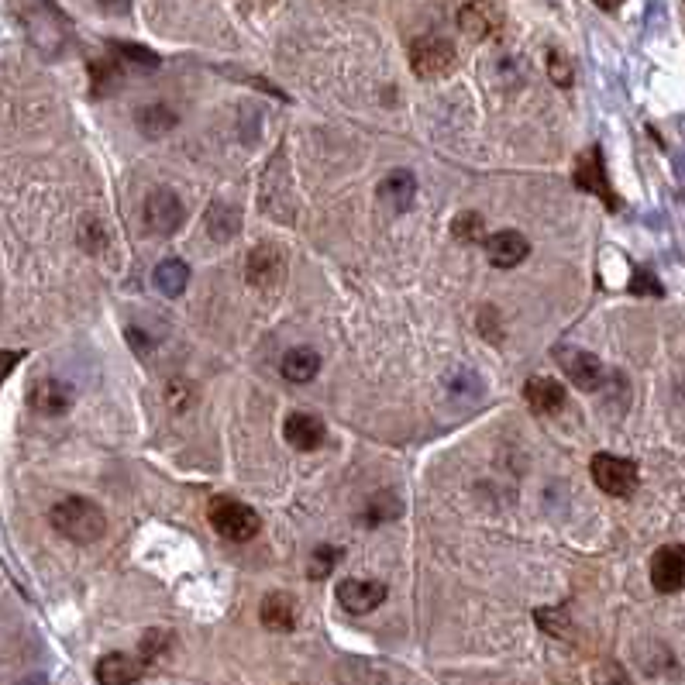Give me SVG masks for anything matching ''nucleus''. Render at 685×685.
Returning <instances> with one entry per match:
<instances>
[{
	"label": "nucleus",
	"mask_w": 685,
	"mask_h": 685,
	"mask_svg": "<svg viewBox=\"0 0 685 685\" xmlns=\"http://www.w3.org/2000/svg\"><path fill=\"white\" fill-rule=\"evenodd\" d=\"M283 438L297 451H314L324 441V424L314 414H290L283 424Z\"/></svg>",
	"instance_id": "nucleus-17"
},
{
	"label": "nucleus",
	"mask_w": 685,
	"mask_h": 685,
	"mask_svg": "<svg viewBox=\"0 0 685 685\" xmlns=\"http://www.w3.org/2000/svg\"><path fill=\"white\" fill-rule=\"evenodd\" d=\"M138 128H142L145 138H159V135H166V131L176 128V114L162 104L142 107V111H138Z\"/></svg>",
	"instance_id": "nucleus-22"
},
{
	"label": "nucleus",
	"mask_w": 685,
	"mask_h": 685,
	"mask_svg": "<svg viewBox=\"0 0 685 685\" xmlns=\"http://www.w3.org/2000/svg\"><path fill=\"white\" fill-rule=\"evenodd\" d=\"M651 586L658 593H682L685 589V544H665L651 555Z\"/></svg>",
	"instance_id": "nucleus-8"
},
{
	"label": "nucleus",
	"mask_w": 685,
	"mask_h": 685,
	"mask_svg": "<svg viewBox=\"0 0 685 685\" xmlns=\"http://www.w3.org/2000/svg\"><path fill=\"white\" fill-rule=\"evenodd\" d=\"M28 403H31V410L42 417H62V414H69V407H73V386L62 383V379L45 376L31 386Z\"/></svg>",
	"instance_id": "nucleus-10"
},
{
	"label": "nucleus",
	"mask_w": 685,
	"mask_h": 685,
	"mask_svg": "<svg viewBox=\"0 0 685 685\" xmlns=\"http://www.w3.org/2000/svg\"><path fill=\"white\" fill-rule=\"evenodd\" d=\"M630 293H641V297H661V286L655 283V276L644 269L634 272V283H630Z\"/></svg>",
	"instance_id": "nucleus-32"
},
{
	"label": "nucleus",
	"mask_w": 685,
	"mask_h": 685,
	"mask_svg": "<svg viewBox=\"0 0 685 685\" xmlns=\"http://www.w3.org/2000/svg\"><path fill=\"white\" fill-rule=\"evenodd\" d=\"M18 685H49V682H45V675H28V679H21Z\"/></svg>",
	"instance_id": "nucleus-36"
},
{
	"label": "nucleus",
	"mask_w": 685,
	"mask_h": 685,
	"mask_svg": "<svg viewBox=\"0 0 685 685\" xmlns=\"http://www.w3.org/2000/svg\"><path fill=\"white\" fill-rule=\"evenodd\" d=\"M524 396H527V407H531L534 414H562L565 400H568L565 386L558 383V379H548V376L527 379Z\"/></svg>",
	"instance_id": "nucleus-14"
},
{
	"label": "nucleus",
	"mask_w": 685,
	"mask_h": 685,
	"mask_svg": "<svg viewBox=\"0 0 685 685\" xmlns=\"http://www.w3.org/2000/svg\"><path fill=\"white\" fill-rule=\"evenodd\" d=\"M451 235L458 241L476 245V241H486V224H482L479 214H458L455 221H451Z\"/></svg>",
	"instance_id": "nucleus-24"
},
{
	"label": "nucleus",
	"mask_w": 685,
	"mask_h": 685,
	"mask_svg": "<svg viewBox=\"0 0 685 685\" xmlns=\"http://www.w3.org/2000/svg\"><path fill=\"white\" fill-rule=\"evenodd\" d=\"M596 4L603 7V11H617V4H620V0H596Z\"/></svg>",
	"instance_id": "nucleus-37"
},
{
	"label": "nucleus",
	"mask_w": 685,
	"mask_h": 685,
	"mask_svg": "<svg viewBox=\"0 0 685 685\" xmlns=\"http://www.w3.org/2000/svg\"><path fill=\"white\" fill-rule=\"evenodd\" d=\"M386 599V586L372 579H345L338 582V603L345 606L348 613L362 617V613H372L379 603Z\"/></svg>",
	"instance_id": "nucleus-12"
},
{
	"label": "nucleus",
	"mask_w": 685,
	"mask_h": 685,
	"mask_svg": "<svg viewBox=\"0 0 685 685\" xmlns=\"http://www.w3.org/2000/svg\"><path fill=\"white\" fill-rule=\"evenodd\" d=\"M575 186H579V190H586V193H593V197H599L610 210L620 207L617 193H613L610 179H606L603 152H599L596 145H593V149H586V152L579 155V159H575Z\"/></svg>",
	"instance_id": "nucleus-5"
},
{
	"label": "nucleus",
	"mask_w": 685,
	"mask_h": 685,
	"mask_svg": "<svg viewBox=\"0 0 685 685\" xmlns=\"http://www.w3.org/2000/svg\"><path fill=\"white\" fill-rule=\"evenodd\" d=\"M190 283V266L183 259H166L155 266V286H159L166 297H179Z\"/></svg>",
	"instance_id": "nucleus-20"
},
{
	"label": "nucleus",
	"mask_w": 685,
	"mask_h": 685,
	"mask_svg": "<svg viewBox=\"0 0 685 685\" xmlns=\"http://www.w3.org/2000/svg\"><path fill=\"white\" fill-rule=\"evenodd\" d=\"M111 52H114V56H118L121 62H131V66H138V69H155V66H159V56L145 49V45L111 42Z\"/></svg>",
	"instance_id": "nucleus-23"
},
{
	"label": "nucleus",
	"mask_w": 685,
	"mask_h": 685,
	"mask_svg": "<svg viewBox=\"0 0 685 685\" xmlns=\"http://www.w3.org/2000/svg\"><path fill=\"white\" fill-rule=\"evenodd\" d=\"M396 513H400V503L393 496H372L369 510H365V524H379V520L396 517Z\"/></svg>",
	"instance_id": "nucleus-29"
},
{
	"label": "nucleus",
	"mask_w": 685,
	"mask_h": 685,
	"mask_svg": "<svg viewBox=\"0 0 685 685\" xmlns=\"http://www.w3.org/2000/svg\"><path fill=\"white\" fill-rule=\"evenodd\" d=\"M145 224L155 235H176L183 224V200L173 190H152L145 200Z\"/></svg>",
	"instance_id": "nucleus-9"
},
{
	"label": "nucleus",
	"mask_w": 685,
	"mask_h": 685,
	"mask_svg": "<svg viewBox=\"0 0 685 685\" xmlns=\"http://www.w3.org/2000/svg\"><path fill=\"white\" fill-rule=\"evenodd\" d=\"M414 197H417V179L410 169H393V173L379 183V200H383L393 214H403V210L414 207Z\"/></svg>",
	"instance_id": "nucleus-15"
},
{
	"label": "nucleus",
	"mask_w": 685,
	"mask_h": 685,
	"mask_svg": "<svg viewBox=\"0 0 685 685\" xmlns=\"http://www.w3.org/2000/svg\"><path fill=\"white\" fill-rule=\"evenodd\" d=\"M482 245H486V255L496 269L520 266V262L527 259V252H531V241L520 235V231H496V235H489Z\"/></svg>",
	"instance_id": "nucleus-13"
},
{
	"label": "nucleus",
	"mask_w": 685,
	"mask_h": 685,
	"mask_svg": "<svg viewBox=\"0 0 685 685\" xmlns=\"http://www.w3.org/2000/svg\"><path fill=\"white\" fill-rule=\"evenodd\" d=\"M262 624L269 630H279V634L293 630L297 627V599L286 593H269L262 599Z\"/></svg>",
	"instance_id": "nucleus-18"
},
{
	"label": "nucleus",
	"mask_w": 685,
	"mask_h": 685,
	"mask_svg": "<svg viewBox=\"0 0 685 685\" xmlns=\"http://www.w3.org/2000/svg\"><path fill=\"white\" fill-rule=\"evenodd\" d=\"M558 365L565 369V376L572 379V386L586 389V393H596L603 386V362L586 352V348H575V345H562L558 348Z\"/></svg>",
	"instance_id": "nucleus-7"
},
{
	"label": "nucleus",
	"mask_w": 685,
	"mask_h": 685,
	"mask_svg": "<svg viewBox=\"0 0 685 685\" xmlns=\"http://www.w3.org/2000/svg\"><path fill=\"white\" fill-rule=\"evenodd\" d=\"M458 28L472 42H486V38L500 35L503 28L500 4H493V0H469V4L458 7Z\"/></svg>",
	"instance_id": "nucleus-6"
},
{
	"label": "nucleus",
	"mask_w": 685,
	"mask_h": 685,
	"mask_svg": "<svg viewBox=\"0 0 685 685\" xmlns=\"http://www.w3.org/2000/svg\"><path fill=\"white\" fill-rule=\"evenodd\" d=\"M80 238H83V245H87L90 252L97 255L100 245H104V228H100L97 221H83V235Z\"/></svg>",
	"instance_id": "nucleus-33"
},
{
	"label": "nucleus",
	"mask_w": 685,
	"mask_h": 685,
	"mask_svg": "<svg viewBox=\"0 0 685 685\" xmlns=\"http://www.w3.org/2000/svg\"><path fill=\"white\" fill-rule=\"evenodd\" d=\"M593 685H634V679H630L617 661H603V665H596V672H593Z\"/></svg>",
	"instance_id": "nucleus-28"
},
{
	"label": "nucleus",
	"mask_w": 685,
	"mask_h": 685,
	"mask_svg": "<svg viewBox=\"0 0 685 685\" xmlns=\"http://www.w3.org/2000/svg\"><path fill=\"white\" fill-rule=\"evenodd\" d=\"M104 11H111V14H124L131 7V0H97Z\"/></svg>",
	"instance_id": "nucleus-35"
},
{
	"label": "nucleus",
	"mask_w": 685,
	"mask_h": 685,
	"mask_svg": "<svg viewBox=\"0 0 685 685\" xmlns=\"http://www.w3.org/2000/svg\"><path fill=\"white\" fill-rule=\"evenodd\" d=\"M166 644H169L166 630H149V634H145V641H142V661H152L155 655H162V651H166Z\"/></svg>",
	"instance_id": "nucleus-31"
},
{
	"label": "nucleus",
	"mask_w": 685,
	"mask_h": 685,
	"mask_svg": "<svg viewBox=\"0 0 685 685\" xmlns=\"http://www.w3.org/2000/svg\"><path fill=\"white\" fill-rule=\"evenodd\" d=\"M338 558H341V551L338 548H317L314 555H310V565H307V575L310 579H328L331 575V568L338 565Z\"/></svg>",
	"instance_id": "nucleus-25"
},
{
	"label": "nucleus",
	"mask_w": 685,
	"mask_h": 685,
	"mask_svg": "<svg viewBox=\"0 0 685 685\" xmlns=\"http://www.w3.org/2000/svg\"><path fill=\"white\" fill-rule=\"evenodd\" d=\"M286 276V252L279 245H259L248 255V279L252 286L266 290V286H279V279Z\"/></svg>",
	"instance_id": "nucleus-11"
},
{
	"label": "nucleus",
	"mask_w": 685,
	"mask_h": 685,
	"mask_svg": "<svg viewBox=\"0 0 685 685\" xmlns=\"http://www.w3.org/2000/svg\"><path fill=\"white\" fill-rule=\"evenodd\" d=\"M548 76L555 87H572V62H568L558 49L548 52Z\"/></svg>",
	"instance_id": "nucleus-27"
},
{
	"label": "nucleus",
	"mask_w": 685,
	"mask_h": 685,
	"mask_svg": "<svg viewBox=\"0 0 685 685\" xmlns=\"http://www.w3.org/2000/svg\"><path fill=\"white\" fill-rule=\"evenodd\" d=\"M142 672H145V661L121 655V651L104 655L97 661V682L100 685H131V682L142 679Z\"/></svg>",
	"instance_id": "nucleus-16"
},
{
	"label": "nucleus",
	"mask_w": 685,
	"mask_h": 685,
	"mask_svg": "<svg viewBox=\"0 0 685 685\" xmlns=\"http://www.w3.org/2000/svg\"><path fill=\"white\" fill-rule=\"evenodd\" d=\"M455 45L441 35H420L410 45V69L420 80H441L455 69Z\"/></svg>",
	"instance_id": "nucleus-3"
},
{
	"label": "nucleus",
	"mask_w": 685,
	"mask_h": 685,
	"mask_svg": "<svg viewBox=\"0 0 685 685\" xmlns=\"http://www.w3.org/2000/svg\"><path fill=\"white\" fill-rule=\"evenodd\" d=\"M21 362V352H0V383H4V376L14 369V365Z\"/></svg>",
	"instance_id": "nucleus-34"
},
{
	"label": "nucleus",
	"mask_w": 685,
	"mask_h": 685,
	"mask_svg": "<svg viewBox=\"0 0 685 685\" xmlns=\"http://www.w3.org/2000/svg\"><path fill=\"white\" fill-rule=\"evenodd\" d=\"M90 73H93V90L97 93H111L118 87V66H114L111 59H100V62H90Z\"/></svg>",
	"instance_id": "nucleus-26"
},
{
	"label": "nucleus",
	"mask_w": 685,
	"mask_h": 685,
	"mask_svg": "<svg viewBox=\"0 0 685 685\" xmlns=\"http://www.w3.org/2000/svg\"><path fill=\"white\" fill-rule=\"evenodd\" d=\"M537 627H544L551 637H565L568 634V620L562 610H537Z\"/></svg>",
	"instance_id": "nucleus-30"
},
{
	"label": "nucleus",
	"mask_w": 685,
	"mask_h": 685,
	"mask_svg": "<svg viewBox=\"0 0 685 685\" xmlns=\"http://www.w3.org/2000/svg\"><path fill=\"white\" fill-rule=\"evenodd\" d=\"M238 224H241V214L231 204H224V200H217V204L207 210V231L217 241H228L238 231Z\"/></svg>",
	"instance_id": "nucleus-21"
},
{
	"label": "nucleus",
	"mask_w": 685,
	"mask_h": 685,
	"mask_svg": "<svg viewBox=\"0 0 685 685\" xmlns=\"http://www.w3.org/2000/svg\"><path fill=\"white\" fill-rule=\"evenodd\" d=\"M589 469H593V482H596L599 489H603L606 496H617V500H627V496H634V489H637V465L630 462V458L606 455V451H599Z\"/></svg>",
	"instance_id": "nucleus-4"
},
{
	"label": "nucleus",
	"mask_w": 685,
	"mask_h": 685,
	"mask_svg": "<svg viewBox=\"0 0 685 685\" xmlns=\"http://www.w3.org/2000/svg\"><path fill=\"white\" fill-rule=\"evenodd\" d=\"M210 527H214L217 534L224 537V541H252L255 534H259L262 520L259 513H255L248 503L241 500H231V496H217V500H210Z\"/></svg>",
	"instance_id": "nucleus-2"
},
{
	"label": "nucleus",
	"mask_w": 685,
	"mask_h": 685,
	"mask_svg": "<svg viewBox=\"0 0 685 685\" xmlns=\"http://www.w3.org/2000/svg\"><path fill=\"white\" fill-rule=\"evenodd\" d=\"M49 520L66 541H76V544H93L97 537H104V527H107L104 510L93 500H87V496H66V500H59L49 510Z\"/></svg>",
	"instance_id": "nucleus-1"
},
{
	"label": "nucleus",
	"mask_w": 685,
	"mask_h": 685,
	"mask_svg": "<svg viewBox=\"0 0 685 685\" xmlns=\"http://www.w3.org/2000/svg\"><path fill=\"white\" fill-rule=\"evenodd\" d=\"M317 369H321V355L314 348H293L283 358V376L290 383H310L317 376Z\"/></svg>",
	"instance_id": "nucleus-19"
}]
</instances>
